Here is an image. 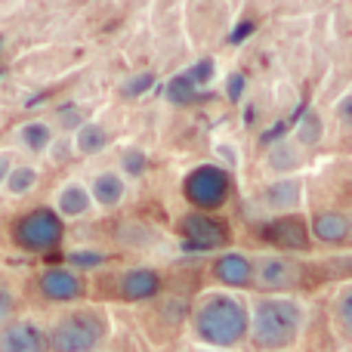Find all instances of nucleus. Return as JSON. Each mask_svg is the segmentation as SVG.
<instances>
[{
	"label": "nucleus",
	"instance_id": "nucleus-1",
	"mask_svg": "<svg viewBox=\"0 0 352 352\" xmlns=\"http://www.w3.org/2000/svg\"><path fill=\"white\" fill-rule=\"evenodd\" d=\"M248 322L250 306L244 294L207 287L188 309V337L204 349L238 352L248 346Z\"/></svg>",
	"mask_w": 352,
	"mask_h": 352
},
{
	"label": "nucleus",
	"instance_id": "nucleus-2",
	"mask_svg": "<svg viewBox=\"0 0 352 352\" xmlns=\"http://www.w3.org/2000/svg\"><path fill=\"white\" fill-rule=\"evenodd\" d=\"M248 346L254 352H294L309 324V303L300 294H256L248 300Z\"/></svg>",
	"mask_w": 352,
	"mask_h": 352
},
{
	"label": "nucleus",
	"instance_id": "nucleus-3",
	"mask_svg": "<svg viewBox=\"0 0 352 352\" xmlns=\"http://www.w3.org/2000/svg\"><path fill=\"white\" fill-rule=\"evenodd\" d=\"M111 340V318L96 303L62 306L59 316L47 324L50 352H99Z\"/></svg>",
	"mask_w": 352,
	"mask_h": 352
},
{
	"label": "nucleus",
	"instance_id": "nucleus-4",
	"mask_svg": "<svg viewBox=\"0 0 352 352\" xmlns=\"http://www.w3.org/2000/svg\"><path fill=\"white\" fill-rule=\"evenodd\" d=\"M65 226L56 210L50 204L43 207H31V210L19 213L10 226V238L22 254L31 256H43V254H53V250L62 248L65 241Z\"/></svg>",
	"mask_w": 352,
	"mask_h": 352
},
{
	"label": "nucleus",
	"instance_id": "nucleus-5",
	"mask_svg": "<svg viewBox=\"0 0 352 352\" xmlns=\"http://www.w3.org/2000/svg\"><path fill=\"white\" fill-rule=\"evenodd\" d=\"M306 281V263L294 254L266 250L254 254V291L256 294H297Z\"/></svg>",
	"mask_w": 352,
	"mask_h": 352
},
{
	"label": "nucleus",
	"instance_id": "nucleus-6",
	"mask_svg": "<svg viewBox=\"0 0 352 352\" xmlns=\"http://www.w3.org/2000/svg\"><path fill=\"white\" fill-rule=\"evenodd\" d=\"M229 195H232V173L226 167H219L217 161L198 164L182 176V198L192 204V210L217 213L229 201Z\"/></svg>",
	"mask_w": 352,
	"mask_h": 352
},
{
	"label": "nucleus",
	"instance_id": "nucleus-7",
	"mask_svg": "<svg viewBox=\"0 0 352 352\" xmlns=\"http://www.w3.org/2000/svg\"><path fill=\"white\" fill-rule=\"evenodd\" d=\"M182 248H192L198 254H217V250L229 248V226L217 217V213L204 210H186L176 223Z\"/></svg>",
	"mask_w": 352,
	"mask_h": 352
},
{
	"label": "nucleus",
	"instance_id": "nucleus-8",
	"mask_svg": "<svg viewBox=\"0 0 352 352\" xmlns=\"http://www.w3.org/2000/svg\"><path fill=\"white\" fill-rule=\"evenodd\" d=\"M34 291L50 306H74L87 300V278L74 266H43L34 278Z\"/></svg>",
	"mask_w": 352,
	"mask_h": 352
},
{
	"label": "nucleus",
	"instance_id": "nucleus-9",
	"mask_svg": "<svg viewBox=\"0 0 352 352\" xmlns=\"http://www.w3.org/2000/svg\"><path fill=\"white\" fill-rule=\"evenodd\" d=\"M207 278L213 281L210 287H223V291H254V254L241 248L217 250L210 266H207Z\"/></svg>",
	"mask_w": 352,
	"mask_h": 352
},
{
	"label": "nucleus",
	"instance_id": "nucleus-10",
	"mask_svg": "<svg viewBox=\"0 0 352 352\" xmlns=\"http://www.w3.org/2000/svg\"><path fill=\"white\" fill-rule=\"evenodd\" d=\"M263 238L272 244L275 250L281 254H306L312 248V238H309V226L300 213H285V217H272L263 229Z\"/></svg>",
	"mask_w": 352,
	"mask_h": 352
},
{
	"label": "nucleus",
	"instance_id": "nucleus-11",
	"mask_svg": "<svg viewBox=\"0 0 352 352\" xmlns=\"http://www.w3.org/2000/svg\"><path fill=\"white\" fill-rule=\"evenodd\" d=\"M0 352H50L47 324L31 316H16L0 324Z\"/></svg>",
	"mask_w": 352,
	"mask_h": 352
},
{
	"label": "nucleus",
	"instance_id": "nucleus-12",
	"mask_svg": "<svg viewBox=\"0 0 352 352\" xmlns=\"http://www.w3.org/2000/svg\"><path fill=\"white\" fill-rule=\"evenodd\" d=\"M115 291L124 303H148V300L161 297V291H164V275L155 266H127L118 275Z\"/></svg>",
	"mask_w": 352,
	"mask_h": 352
},
{
	"label": "nucleus",
	"instance_id": "nucleus-13",
	"mask_svg": "<svg viewBox=\"0 0 352 352\" xmlns=\"http://www.w3.org/2000/svg\"><path fill=\"white\" fill-rule=\"evenodd\" d=\"M263 207L272 217H285V213H300L306 204V186L303 176H275L260 195Z\"/></svg>",
	"mask_w": 352,
	"mask_h": 352
},
{
	"label": "nucleus",
	"instance_id": "nucleus-14",
	"mask_svg": "<svg viewBox=\"0 0 352 352\" xmlns=\"http://www.w3.org/2000/svg\"><path fill=\"white\" fill-rule=\"evenodd\" d=\"M309 238L322 248H343V244L352 241V229H349V210H340V207H324V210H316L309 219Z\"/></svg>",
	"mask_w": 352,
	"mask_h": 352
},
{
	"label": "nucleus",
	"instance_id": "nucleus-15",
	"mask_svg": "<svg viewBox=\"0 0 352 352\" xmlns=\"http://www.w3.org/2000/svg\"><path fill=\"white\" fill-rule=\"evenodd\" d=\"M87 188H90L93 207L105 210V213L124 207V201H127V195H130V182L124 179V173L118 170V167H102V170H96L90 176V182H87Z\"/></svg>",
	"mask_w": 352,
	"mask_h": 352
},
{
	"label": "nucleus",
	"instance_id": "nucleus-16",
	"mask_svg": "<svg viewBox=\"0 0 352 352\" xmlns=\"http://www.w3.org/2000/svg\"><path fill=\"white\" fill-rule=\"evenodd\" d=\"M50 207L56 210V217H59L62 223L84 219L96 210V207H93V198H90V188H87V182H80V179L62 182V186L53 192V204Z\"/></svg>",
	"mask_w": 352,
	"mask_h": 352
},
{
	"label": "nucleus",
	"instance_id": "nucleus-17",
	"mask_svg": "<svg viewBox=\"0 0 352 352\" xmlns=\"http://www.w3.org/2000/svg\"><path fill=\"white\" fill-rule=\"evenodd\" d=\"M56 136H59V130H56L53 121H47V118H31V121L19 124L12 140H16L19 152L28 155V158H47Z\"/></svg>",
	"mask_w": 352,
	"mask_h": 352
},
{
	"label": "nucleus",
	"instance_id": "nucleus-18",
	"mask_svg": "<svg viewBox=\"0 0 352 352\" xmlns=\"http://www.w3.org/2000/svg\"><path fill=\"white\" fill-rule=\"evenodd\" d=\"M306 158H309V152H303L291 136H285V140H275L272 146L266 148V155H263V167H266L272 176H297L300 170H303Z\"/></svg>",
	"mask_w": 352,
	"mask_h": 352
},
{
	"label": "nucleus",
	"instance_id": "nucleus-19",
	"mask_svg": "<svg viewBox=\"0 0 352 352\" xmlns=\"http://www.w3.org/2000/svg\"><path fill=\"white\" fill-rule=\"evenodd\" d=\"M68 136H72V148L78 158H96L111 146V130L96 118H84Z\"/></svg>",
	"mask_w": 352,
	"mask_h": 352
},
{
	"label": "nucleus",
	"instance_id": "nucleus-20",
	"mask_svg": "<svg viewBox=\"0 0 352 352\" xmlns=\"http://www.w3.org/2000/svg\"><path fill=\"white\" fill-rule=\"evenodd\" d=\"M324 136H328V121H324V115L318 109L303 111L300 121L294 124V130H291V140L297 142L303 152H316L324 142Z\"/></svg>",
	"mask_w": 352,
	"mask_h": 352
},
{
	"label": "nucleus",
	"instance_id": "nucleus-21",
	"mask_svg": "<svg viewBox=\"0 0 352 352\" xmlns=\"http://www.w3.org/2000/svg\"><path fill=\"white\" fill-rule=\"evenodd\" d=\"M331 328L346 346H352V281H343L331 297Z\"/></svg>",
	"mask_w": 352,
	"mask_h": 352
},
{
	"label": "nucleus",
	"instance_id": "nucleus-22",
	"mask_svg": "<svg viewBox=\"0 0 352 352\" xmlns=\"http://www.w3.org/2000/svg\"><path fill=\"white\" fill-rule=\"evenodd\" d=\"M37 186H41V167H37L34 161H16L3 182V192L10 195V198H25V195H31Z\"/></svg>",
	"mask_w": 352,
	"mask_h": 352
},
{
	"label": "nucleus",
	"instance_id": "nucleus-23",
	"mask_svg": "<svg viewBox=\"0 0 352 352\" xmlns=\"http://www.w3.org/2000/svg\"><path fill=\"white\" fill-rule=\"evenodd\" d=\"M146 167H148V158H146V152L142 148H136V146H130V148H124L121 152V161H118V170L124 173V179H140L142 173H146Z\"/></svg>",
	"mask_w": 352,
	"mask_h": 352
},
{
	"label": "nucleus",
	"instance_id": "nucleus-24",
	"mask_svg": "<svg viewBox=\"0 0 352 352\" xmlns=\"http://www.w3.org/2000/svg\"><path fill=\"white\" fill-rule=\"evenodd\" d=\"M16 316H19V291L10 281L0 278V324H6Z\"/></svg>",
	"mask_w": 352,
	"mask_h": 352
},
{
	"label": "nucleus",
	"instance_id": "nucleus-25",
	"mask_svg": "<svg viewBox=\"0 0 352 352\" xmlns=\"http://www.w3.org/2000/svg\"><path fill=\"white\" fill-rule=\"evenodd\" d=\"M334 121L343 133H352V90H346L334 102Z\"/></svg>",
	"mask_w": 352,
	"mask_h": 352
},
{
	"label": "nucleus",
	"instance_id": "nucleus-26",
	"mask_svg": "<svg viewBox=\"0 0 352 352\" xmlns=\"http://www.w3.org/2000/svg\"><path fill=\"white\" fill-rule=\"evenodd\" d=\"M152 87H155V74L152 72H140V78H130L127 84L121 87V93L127 99H136V96H146Z\"/></svg>",
	"mask_w": 352,
	"mask_h": 352
},
{
	"label": "nucleus",
	"instance_id": "nucleus-27",
	"mask_svg": "<svg viewBox=\"0 0 352 352\" xmlns=\"http://www.w3.org/2000/svg\"><path fill=\"white\" fill-rule=\"evenodd\" d=\"M16 152L12 148H0V188H3V182H6V176H10L12 170V164H16Z\"/></svg>",
	"mask_w": 352,
	"mask_h": 352
},
{
	"label": "nucleus",
	"instance_id": "nucleus-28",
	"mask_svg": "<svg viewBox=\"0 0 352 352\" xmlns=\"http://www.w3.org/2000/svg\"><path fill=\"white\" fill-rule=\"evenodd\" d=\"M192 352H219V349H204V346H198V349H192Z\"/></svg>",
	"mask_w": 352,
	"mask_h": 352
},
{
	"label": "nucleus",
	"instance_id": "nucleus-29",
	"mask_svg": "<svg viewBox=\"0 0 352 352\" xmlns=\"http://www.w3.org/2000/svg\"><path fill=\"white\" fill-rule=\"evenodd\" d=\"M99 352H115V349H109V346H105V349H99Z\"/></svg>",
	"mask_w": 352,
	"mask_h": 352
},
{
	"label": "nucleus",
	"instance_id": "nucleus-30",
	"mask_svg": "<svg viewBox=\"0 0 352 352\" xmlns=\"http://www.w3.org/2000/svg\"><path fill=\"white\" fill-rule=\"evenodd\" d=\"M349 229H352V210H349Z\"/></svg>",
	"mask_w": 352,
	"mask_h": 352
},
{
	"label": "nucleus",
	"instance_id": "nucleus-31",
	"mask_svg": "<svg viewBox=\"0 0 352 352\" xmlns=\"http://www.w3.org/2000/svg\"><path fill=\"white\" fill-rule=\"evenodd\" d=\"M343 352H352V346H346V349H343Z\"/></svg>",
	"mask_w": 352,
	"mask_h": 352
}]
</instances>
